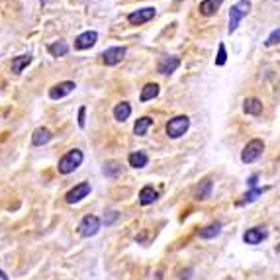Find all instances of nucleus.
Returning <instances> with one entry per match:
<instances>
[{"label":"nucleus","instance_id":"39448f33","mask_svg":"<svg viewBox=\"0 0 280 280\" xmlns=\"http://www.w3.org/2000/svg\"><path fill=\"white\" fill-rule=\"evenodd\" d=\"M90 190H92L90 182H81V184H77L75 188H71V190L65 194V202H67V204H79L81 200H84V198L90 194Z\"/></svg>","mask_w":280,"mask_h":280},{"label":"nucleus","instance_id":"c756f323","mask_svg":"<svg viewBox=\"0 0 280 280\" xmlns=\"http://www.w3.org/2000/svg\"><path fill=\"white\" fill-rule=\"evenodd\" d=\"M84 116H86V108H84V106H81V108H79V128H84V126H86Z\"/></svg>","mask_w":280,"mask_h":280},{"label":"nucleus","instance_id":"cd10ccee","mask_svg":"<svg viewBox=\"0 0 280 280\" xmlns=\"http://www.w3.org/2000/svg\"><path fill=\"white\" fill-rule=\"evenodd\" d=\"M277 43H280V28L279 29H275V31L267 37V41H265L267 47H273V45H277Z\"/></svg>","mask_w":280,"mask_h":280},{"label":"nucleus","instance_id":"7c9ffc66","mask_svg":"<svg viewBox=\"0 0 280 280\" xmlns=\"http://www.w3.org/2000/svg\"><path fill=\"white\" fill-rule=\"evenodd\" d=\"M257 182H259V174H251V176L247 178V186H249V190H251V188H257Z\"/></svg>","mask_w":280,"mask_h":280},{"label":"nucleus","instance_id":"9b49d317","mask_svg":"<svg viewBox=\"0 0 280 280\" xmlns=\"http://www.w3.org/2000/svg\"><path fill=\"white\" fill-rule=\"evenodd\" d=\"M180 65V59L178 57H161L159 65H157V71L161 75H172Z\"/></svg>","mask_w":280,"mask_h":280},{"label":"nucleus","instance_id":"a878e982","mask_svg":"<svg viewBox=\"0 0 280 280\" xmlns=\"http://www.w3.org/2000/svg\"><path fill=\"white\" fill-rule=\"evenodd\" d=\"M120 170H122V167H120L116 161H108V163L104 165V174L110 176V178H116V176L120 174Z\"/></svg>","mask_w":280,"mask_h":280},{"label":"nucleus","instance_id":"c85d7f7f","mask_svg":"<svg viewBox=\"0 0 280 280\" xmlns=\"http://www.w3.org/2000/svg\"><path fill=\"white\" fill-rule=\"evenodd\" d=\"M235 6L239 8V12H241L243 16H245V14H247V12L251 10V2H249V0H239V2L235 4Z\"/></svg>","mask_w":280,"mask_h":280},{"label":"nucleus","instance_id":"ddd939ff","mask_svg":"<svg viewBox=\"0 0 280 280\" xmlns=\"http://www.w3.org/2000/svg\"><path fill=\"white\" fill-rule=\"evenodd\" d=\"M220 233H222V222H212V224L204 225V227L198 231L200 239H214V237H218Z\"/></svg>","mask_w":280,"mask_h":280},{"label":"nucleus","instance_id":"e433bc0d","mask_svg":"<svg viewBox=\"0 0 280 280\" xmlns=\"http://www.w3.org/2000/svg\"><path fill=\"white\" fill-rule=\"evenodd\" d=\"M227 280H231V279H227Z\"/></svg>","mask_w":280,"mask_h":280},{"label":"nucleus","instance_id":"1a4fd4ad","mask_svg":"<svg viewBox=\"0 0 280 280\" xmlns=\"http://www.w3.org/2000/svg\"><path fill=\"white\" fill-rule=\"evenodd\" d=\"M267 235H269V231L265 229V227H251V229H247L245 233H243V241L247 243V245H259L261 241H265L267 239Z\"/></svg>","mask_w":280,"mask_h":280},{"label":"nucleus","instance_id":"20e7f679","mask_svg":"<svg viewBox=\"0 0 280 280\" xmlns=\"http://www.w3.org/2000/svg\"><path fill=\"white\" fill-rule=\"evenodd\" d=\"M100 225H102L100 218L88 214V216H84V218L81 220V224H79V233H81L83 237H94V235L100 231Z\"/></svg>","mask_w":280,"mask_h":280},{"label":"nucleus","instance_id":"bb28decb","mask_svg":"<svg viewBox=\"0 0 280 280\" xmlns=\"http://www.w3.org/2000/svg\"><path fill=\"white\" fill-rule=\"evenodd\" d=\"M225 61H227V51H225V45L220 43V47H218V57H216V65H218V67H224Z\"/></svg>","mask_w":280,"mask_h":280},{"label":"nucleus","instance_id":"2eb2a0df","mask_svg":"<svg viewBox=\"0 0 280 280\" xmlns=\"http://www.w3.org/2000/svg\"><path fill=\"white\" fill-rule=\"evenodd\" d=\"M243 110L249 116H261L263 114V102L259 98H247L243 102Z\"/></svg>","mask_w":280,"mask_h":280},{"label":"nucleus","instance_id":"aec40b11","mask_svg":"<svg viewBox=\"0 0 280 280\" xmlns=\"http://www.w3.org/2000/svg\"><path fill=\"white\" fill-rule=\"evenodd\" d=\"M269 188H251L249 192H245L243 196H241V200H237V206H245V204H251V202H255L263 192H267Z\"/></svg>","mask_w":280,"mask_h":280},{"label":"nucleus","instance_id":"4468645a","mask_svg":"<svg viewBox=\"0 0 280 280\" xmlns=\"http://www.w3.org/2000/svg\"><path fill=\"white\" fill-rule=\"evenodd\" d=\"M51 138H53V134H51L47 128H37V130L31 134V143H33L35 147H41V145L49 143Z\"/></svg>","mask_w":280,"mask_h":280},{"label":"nucleus","instance_id":"c9c22d12","mask_svg":"<svg viewBox=\"0 0 280 280\" xmlns=\"http://www.w3.org/2000/svg\"><path fill=\"white\" fill-rule=\"evenodd\" d=\"M277 251H280V247H277Z\"/></svg>","mask_w":280,"mask_h":280},{"label":"nucleus","instance_id":"f03ea898","mask_svg":"<svg viewBox=\"0 0 280 280\" xmlns=\"http://www.w3.org/2000/svg\"><path fill=\"white\" fill-rule=\"evenodd\" d=\"M188 128H190V118H188V116H174V118L168 120L167 126H165L167 136H168L170 140L182 138V136L188 132Z\"/></svg>","mask_w":280,"mask_h":280},{"label":"nucleus","instance_id":"dca6fc26","mask_svg":"<svg viewBox=\"0 0 280 280\" xmlns=\"http://www.w3.org/2000/svg\"><path fill=\"white\" fill-rule=\"evenodd\" d=\"M159 96V84L157 83H147L143 88H141V94H140V100L141 102H149L153 98Z\"/></svg>","mask_w":280,"mask_h":280},{"label":"nucleus","instance_id":"412c9836","mask_svg":"<svg viewBox=\"0 0 280 280\" xmlns=\"http://www.w3.org/2000/svg\"><path fill=\"white\" fill-rule=\"evenodd\" d=\"M153 126V118H149V116H143V118H140L136 124H134V134L136 136H140V138H143L147 132H149V128Z\"/></svg>","mask_w":280,"mask_h":280},{"label":"nucleus","instance_id":"f8f14e48","mask_svg":"<svg viewBox=\"0 0 280 280\" xmlns=\"http://www.w3.org/2000/svg\"><path fill=\"white\" fill-rule=\"evenodd\" d=\"M212 190H214V182H212V178H204V180L196 186V190H194V198H196V200H208V198L212 196Z\"/></svg>","mask_w":280,"mask_h":280},{"label":"nucleus","instance_id":"a211bd4d","mask_svg":"<svg viewBox=\"0 0 280 280\" xmlns=\"http://www.w3.org/2000/svg\"><path fill=\"white\" fill-rule=\"evenodd\" d=\"M128 163H130V167H134V168H143V167L149 163V157H147V153H143V151H134V153H130Z\"/></svg>","mask_w":280,"mask_h":280},{"label":"nucleus","instance_id":"6ab92c4d","mask_svg":"<svg viewBox=\"0 0 280 280\" xmlns=\"http://www.w3.org/2000/svg\"><path fill=\"white\" fill-rule=\"evenodd\" d=\"M130 116H132V106H130V102H120V104H116V108H114V118H116L118 122H126Z\"/></svg>","mask_w":280,"mask_h":280},{"label":"nucleus","instance_id":"f704fd0d","mask_svg":"<svg viewBox=\"0 0 280 280\" xmlns=\"http://www.w3.org/2000/svg\"><path fill=\"white\" fill-rule=\"evenodd\" d=\"M155 280H161V273H157V277H155Z\"/></svg>","mask_w":280,"mask_h":280},{"label":"nucleus","instance_id":"5701e85b","mask_svg":"<svg viewBox=\"0 0 280 280\" xmlns=\"http://www.w3.org/2000/svg\"><path fill=\"white\" fill-rule=\"evenodd\" d=\"M220 6H222V0H202V2H200V14L212 16V14L218 12Z\"/></svg>","mask_w":280,"mask_h":280},{"label":"nucleus","instance_id":"b1692460","mask_svg":"<svg viewBox=\"0 0 280 280\" xmlns=\"http://www.w3.org/2000/svg\"><path fill=\"white\" fill-rule=\"evenodd\" d=\"M241 20H243V14L239 12V8H237V6H231V10H229V28H227V31L233 33V31L237 29V26L241 24Z\"/></svg>","mask_w":280,"mask_h":280},{"label":"nucleus","instance_id":"423d86ee","mask_svg":"<svg viewBox=\"0 0 280 280\" xmlns=\"http://www.w3.org/2000/svg\"><path fill=\"white\" fill-rule=\"evenodd\" d=\"M126 53H128V49L122 45H118V47H108L106 51H102V61L108 65V67H114V65H118L124 57H126Z\"/></svg>","mask_w":280,"mask_h":280},{"label":"nucleus","instance_id":"393cba45","mask_svg":"<svg viewBox=\"0 0 280 280\" xmlns=\"http://www.w3.org/2000/svg\"><path fill=\"white\" fill-rule=\"evenodd\" d=\"M47 49H49V53H51L53 57H63V55H67L69 45H67L65 41H55V43H51Z\"/></svg>","mask_w":280,"mask_h":280},{"label":"nucleus","instance_id":"f3484780","mask_svg":"<svg viewBox=\"0 0 280 280\" xmlns=\"http://www.w3.org/2000/svg\"><path fill=\"white\" fill-rule=\"evenodd\" d=\"M157 196H159L157 190L147 184V186H143L140 190V204L141 206H149V204H153V202L157 200Z\"/></svg>","mask_w":280,"mask_h":280},{"label":"nucleus","instance_id":"7ed1b4c3","mask_svg":"<svg viewBox=\"0 0 280 280\" xmlns=\"http://www.w3.org/2000/svg\"><path fill=\"white\" fill-rule=\"evenodd\" d=\"M263 151H265V141L255 138V140H251L243 147V151H241V161H243L245 165H251V163H255V161L263 155Z\"/></svg>","mask_w":280,"mask_h":280},{"label":"nucleus","instance_id":"0eeeda50","mask_svg":"<svg viewBox=\"0 0 280 280\" xmlns=\"http://www.w3.org/2000/svg\"><path fill=\"white\" fill-rule=\"evenodd\" d=\"M75 88H77V84L73 81H63V83H59V84H55V86L49 88V98L51 100H61L67 94H71Z\"/></svg>","mask_w":280,"mask_h":280},{"label":"nucleus","instance_id":"72a5a7b5","mask_svg":"<svg viewBox=\"0 0 280 280\" xmlns=\"http://www.w3.org/2000/svg\"><path fill=\"white\" fill-rule=\"evenodd\" d=\"M0 279H2V280H8V277H6V273H4L2 269H0Z\"/></svg>","mask_w":280,"mask_h":280},{"label":"nucleus","instance_id":"473e14b6","mask_svg":"<svg viewBox=\"0 0 280 280\" xmlns=\"http://www.w3.org/2000/svg\"><path fill=\"white\" fill-rule=\"evenodd\" d=\"M190 273H192L190 269H186L184 273H180V280H188V279H190Z\"/></svg>","mask_w":280,"mask_h":280},{"label":"nucleus","instance_id":"6e6552de","mask_svg":"<svg viewBox=\"0 0 280 280\" xmlns=\"http://www.w3.org/2000/svg\"><path fill=\"white\" fill-rule=\"evenodd\" d=\"M98 39V33L94 29H88V31H83L77 39H75V49L77 51H84V49H90Z\"/></svg>","mask_w":280,"mask_h":280},{"label":"nucleus","instance_id":"9d476101","mask_svg":"<svg viewBox=\"0 0 280 280\" xmlns=\"http://www.w3.org/2000/svg\"><path fill=\"white\" fill-rule=\"evenodd\" d=\"M153 16H155V8H141V10H136L128 16V22L134 26H141V24L153 20Z\"/></svg>","mask_w":280,"mask_h":280},{"label":"nucleus","instance_id":"f257e3e1","mask_svg":"<svg viewBox=\"0 0 280 280\" xmlns=\"http://www.w3.org/2000/svg\"><path fill=\"white\" fill-rule=\"evenodd\" d=\"M83 161H84L83 151H81V149H71V151H67V153L59 159L57 170H59L61 174H71V172H75V170L83 165Z\"/></svg>","mask_w":280,"mask_h":280},{"label":"nucleus","instance_id":"4be33fe9","mask_svg":"<svg viewBox=\"0 0 280 280\" xmlns=\"http://www.w3.org/2000/svg\"><path fill=\"white\" fill-rule=\"evenodd\" d=\"M31 63V55L28 53V55H20V57H14L12 59V73H16V75H20L28 65Z\"/></svg>","mask_w":280,"mask_h":280},{"label":"nucleus","instance_id":"2f4dec72","mask_svg":"<svg viewBox=\"0 0 280 280\" xmlns=\"http://www.w3.org/2000/svg\"><path fill=\"white\" fill-rule=\"evenodd\" d=\"M116 218H118V212H110V218H108V220H104V224H106V225H110Z\"/></svg>","mask_w":280,"mask_h":280}]
</instances>
